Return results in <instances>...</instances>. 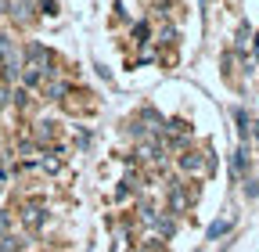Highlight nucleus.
Returning <instances> with one entry per match:
<instances>
[{
	"mask_svg": "<svg viewBox=\"0 0 259 252\" xmlns=\"http://www.w3.org/2000/svg\"><path fill=\"white\" fill-rule=\"evenodd\" d=\"M184 170H202V159H198L194 151H187V155H184Z\"/></svg>",
	"mask_w": 259,
	"mask_h": 252,
	"instance_id": "f257e3e1",
	"label": "nucleus"
}]
</instances>
